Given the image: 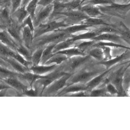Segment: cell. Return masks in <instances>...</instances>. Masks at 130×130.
<instances>
[{"label":"cell","instance_id":"1","mask_svg":"<svg viewBox=\"0 0 130 130\" xmlns=\"http://www.w3.org/2000/svg\"><path fill=\"white\" fill-rule=\"evenodd\" d=\"M106 70L103 65L93 59L72 74L67 81V85L75 83L86 84Z\"/></svg>","mask_w":130,"mask_h":130},{"label":"cell","instance_id":"2","mask_svg":"<svg viewBox=\"0 0 130 130\" xmlns=\"http://www.w3.org/2000/svg\"><path fill=\"white\" fill-rule=\"evenodd\" d=\"M72 37L62 29L56 30L43 35L32 40L30 50L32 53L41 47H45L50 44H57Z\"/></svg>","mask_w":130,"mask_h":130},{"label":"cell","instance_id":"3","mask_svg":"<svg viewBox=\"0 0 130 130\" xmlns=\"http://www.w3.org/2000/svg\"><path fill=\"white\" fill-rule=\"evenodd\" d=\"M129 67V61L118 64L107 76L108 81L115 86L120 96L125 95V91L123 86V80L124 74Z\"/></svg>","mask_w":130,"mask_h":130},{"label":"cell","instance_id":"4","mask_svg":"<svg viewBox=\"0 0 130 130\" xmlns=\"http://www.w3.org/2000/svg\"><path fill=\"white\" fill-rule=\"evenodd\" d=\"M93 59L89 55H78L68 58L62 63L63 71L65 73L73 74Z\"/></svg>","mask_w":130,"mask_h":130},{"label":"cell","instance_id":"5","mask_svg":"<svg viewBox=\"0 0 130 130\" xmlns=\"http://www.w3.org/2000/svg\"><path fill=\"white\" fill-rule=\"evenodd\" d=\"M66 74L69 73L63 72L62 69V64L61 63L59 65V66L56 69L47 74L43 75V78L37 80L33 86L39 88L41 90L40 96H41L43 91L48 85Z\"/></svg>","mask_w":130,"mask_h":130},{"label":"cell","instance_id":"6","mask_svg":"<svg viewBox=\"0 0 130 130\" xmlns=\"http://www.w3.org/2000/svg\"><path fill=\"white\" fill-rule=\"evenodd\" d=\"M69 26L63 19L61 20H52L48 21L47 23L41 24L35 27L34 33V39L44 34L49 33L50 32L64 28Z\"/></svg>","mask_w":130,"mask_h":130},{"label":"cell","instance_id":"7","mask_svg":"<svg viewBox=\"0 0 130 130\" xmlns=\"http://www.w3.org/2000/svg\"><path fill=\"white\" fill-rule=\"evenodd\" d=\"M58 15L64 16V18L63 19L70 26L75 24H81L86 19L89 17L80 9H75L58 13L55 15L51 16L50 17L51 19H52L54 16Z\"/></svg>","mask_w":130,"mask_h":130},{"label":"cell","instance_id":"8","mask_svg":"<svg viewBox=\"0 0 130 130\" xmlns=\"http://www.w3.org/2000/svg\"><path fill=\"white\" fill-rule=\"evenodd\" d=\"M71 74H65L53 82L44 90L41 96H56L57 94L65 86L67 85V81Z\"/></svg>","mask_w":130,"mask_h":130},{"label":"cell","instance_id":"9","mask_svg":"<svg viewBox=\"0 0 130 130\" xmlns=\"http://www.w3.org/2000/svg\"><path fill=\"white\" fill-rule=\"evenodd\" d=\"M22 28L21 24L11 16L6 30L18 44H23Z\"/></svg>","mask_w":130,"mask_h":130},{"label":"cell","instance_id":"10","mask_svg":"<svg viewBox=\"0 0 130 130\" xmlns=\"http://www.w3.org/2000/svg\"><path fill=\"white\" fill-rule=\"evenodd\" d=\"M54 4H51L47 6L43 7L40 11L35 16V18L33 20L35 28L40 25L45 23V21L50 17L53 10Z\"/></svg>","mask_w":130,"mask_h":130},{"label":"cell","instance_id":"11","mask_svg":"<svg viewBox=\"0 0 130 130\" xmlns=\"http://www.w3.org/2000/svg\"><path fill=\"white\" fill-rule=\"evenodd\" d=\"M118 64L112 67L111 68L106 69L104 72H102L96 77L92 79L90 81L88 82L86 84V88H87V91L90 92L94 89H95L103 83L105 78L108 76L109 73L115 68L116 67Z\"/></svg>","mask_w":130,"mask_h":130},{"label":"cell","instance_id":"12","mask_svg":"<svg viewBox=\"0 0 130 130\" xmlns=\"http://www.w3.org/2000/svg\"><path fill=\"white\" fill-rule=\"evenodd\" d=\"M3 81L16 91L21 95H22L23 92L26 89L29 88L28 86L17 77L6 78L3 80Z\"/></svg>","mask_w":130,"mask_h":130},{"label":"cell","instance_id":"13","mask_svg":"<svg viewBox=\"0 0 130 130\" xmlns=\"http://www.w3.org/2000/svg\"><path fill=\"white\" fill-rule=\"evenodd\" d=\"M87 91L86 84L75 83L66 85L56 95V96H65L66 95L80 91Z\"/></svg>","mask_w":130,"mask_h":130},{"label":"cell","instance_id":"14","mask_svg":"<svg viewBox=\"0 0 130 130\" xmlns=\"http://www.w3.org/2000/svg\"><path fill=\"white\" fill-rule=\"evenodd\" d=\"M43 75H41L37 74L31 71L27 72L24 73H19L17 76V77L24 82L29 88L33 87L36 81L39 79L43 78Z\"/></svg>","mask_w":130,"mask_h":130},{"label":"cell","instance_id":"15","mask_svg":"<svg viewBox=\"0 0 130 130\" xmlns=\"http://www.w3.org/2000/svg\"><path fill=\"white\" fill-rule=\"evenodd\" d=\"M93 40L96 42H111L119 44H122V42L123 41L120 35L113 33L101 34L96 36Z\"/></svg>","mask_w":130,"mask_h":130},{"label":"cell","instance_id":"16","mask_svg":"<svg viewBox=\"0 0 130 130\" xmlns=\"http://www.w3.org/2000/svg\"><path fill=\"white\" fill-rule=\"evenodd\" d=\"M59 65L53 64L50 65H45V64H39L35 66H31L30 67V70L33 73L43 75L47 74L52 71L56 69Z\"/></svg>","mask_w":130,"mask_h":130},{"label":"cell","instance_id":"17","mask_svg":"<svg viewBox=\"0 0 130 130\" xmlns=\"http://www.w3.org/2000/svg\"><path fill=\"white\" fill-rule=\"evenodd\" d=\"M0 41L14 51H16V47L19 45L6 29L0 31Z\"/></svg>","mask_w":130,"mask_h":130},{"label":"cell","instance_id":"18","mask_svg":"<svg viewBox=\"0 0 130 130\" xmlns=\"http://www.w3.org/2000/svg\"><path fill=\"white\" fill-rule=\"evenodd\" d=\"M79 8L89 17L100 18V17L104 15L99 7L96 6L86 4L81 6Z\"/></svg>","mask_w":130,"mask_h":130},{"label":"cell","instance_id":"19","mask_svg":"<svg viewBox=\"0 0 130 130\" xmlns=\"http://www.w3.org/2000/svg\"><path fill=\"white\" fill-rule=\"evenodd\" d=\"M3 59L9 64L10 67H11L13 71L17 73H24L27 72L31 71L29 68L26 67L13 57H5L3 58Z\"/></svg>","mask_w":130,"mask_h":130},{"label":"cell","instance_id":"20","mask_svg":"<svg viewBox=\"0 0 130 130\" xmlns=\"http://www.w3.org/2000/svg\"><path fill=\"white\" fill-rule=\"evenodd\" d=\"M94 29L95 28L91 27L90 25H88L83 23L72 25L64 28H62L64 31L67 32V34L70 35H74V34L78 33V32L86 31Z\"/></svg>","mask_w":130,"mask_h":130},{"label":"cell","instance_id":"21","mask_svg":"<svg viewBox=\"0 0 130 130\" xmlns=\"http://www.w3.org/2000/svg\"><path fill=\"white\" fill-rule=\"evenodd\" d=\"M95 29L84 31V33L77 35H72V39L74 42H78L83 40H93L96 36L99 35Z\"/></svg>","mask_w":130,"mask_h":130},{"label":"cell","instance_id":"22","mask_svg":"<svg viewBox=\"0 0 130 130\" xmlns=\"http://www.w3.org/2000/svg\"><path fill=\"white\" fill-rule=\"evenodd\" d=\"M128 55V53H127V52H125L122 53L121 55H119L115 58H112L109 60L102 61H98V62L105 67L106 69H108L112 67L116 66V64H118V63L122 61Z\"/></svg>","mask_w":130,"mask_h":130},{"label":"cell","instance_id":"23","mask_svg":"<svg viewBox=\"0 0 130 130\" xmlns=\"http://www.w3.org/2000/svg\"><path fill=\"white\" fill-rule=\"evenodd\" d=\"M33 39L34 36L29 27L27 26L23 27L22 28L23 44L30 49Z\"/></svg>","mask_w":130,"mask_h":130},{"label":"cell","instance_id":"24","mask_svg":"<svg viewBox=\"0 0 130 130\" xmlns=\"http://www.w3.org/2000/svg\"><path fill=\"white\" fill-rule=\"evenodd\" d=\"M77 42H74L72 39V37L62 42H60L56 44L53 50V53H56L59 51L66 50L76 45Z\"/></svg>","mask_w":130,"mask_h":130},{"label":"cell","instance_id":"25","mask_svg":"<svg viewBox=\"0 0 130 130\" xmlns=\"http://www.w3.org/2000/svg\"><path fill=\"white\" fill-rule=\"evenodd\" d=\"M86 54L90 56L97 61H102L104 59V55L103 50L99 46L92 47L86 52Z\"/></svg>","mask_w":130,"mask_h":130},{"label":"cell","instance_id":"26","mask_svg":"<svg viewBox=\"0 0 130 130\" xmlns=\"http://www.w3.org/2000/svg\"><path fill=\"white\" fill-rule=\"evenodd\" d=\"M28 16L29 14L26 9V7L23 6H21L16 11L11 14L12 17L16 19L20 24H22L24 20Z\"/></svg>","mask_w":130,"mask_h":130},{"label":"cell","instance_id":"27","mask_svg":"<svg viewBox=\"0 0 130 130\" xmlns=\"http://www.w3.org/2000/svg\"><path fill=\"white\" fill-rule=\"evenodd\" d=\"M83 24L90 25L93 28H96V26H109L110 25L108 23H106L103 19L101 18L97 17H88L83 22Z\"/></svg>","mask_w":130,"mask_h":130},{"label":"cell","instance_id":"28","mask_svg":"<svg viewBox=\"0 0 130 130\" xmlns=\"http://www.w3.org/2000/svg\"><path fill=\"white\" fill-rule=\"evenodd\" d=\"M68 59V57L64 55L58 53H54L53 55L45 62L44 64L50 65L55 64L60 65Z\"/></svg>","mask_w":130,"mask_h":130},{"label":"cell","instance_id":"29","mask_svg":"<svg viewBox=\"0 0 130 130\" xmlns=\"http://www.w3.org/2000/svg\"><path fill=\"white\" fill-rule=\"evenodd\" d=\"M56 53L63 54V55H66L68 58L73 57L74 56H78V55L84 56V55H87L86 53L82 52L77 47L75 46L59 51Z\"/></svg>","mask_w":130,"mask_h":130},{"label":"cell","instance_id":"30","mask_svg":"<svg viewBox=\"0 0 130 130\" xmlns=\"http://www.w3.org/2000/svg\"><path fill=\"white\" fill-rule=\"evenodd\" d=\"M56 44H50L43 50L40 64H44L45 62L53 55V50Z\"/></svg>","mask_w":130,"mask_h":130},{"label":"cell","instance_id":"31","mask_svg":"<svg viewBox=\"0 0 130 130\" xmlns=\"http://www.w3.org/2000/svg\"><path fill=\"white\" fill-rule=\"evenodd\" d=\"M80 43H77L76 45L74 46L77 47L82 52L86 53L96 43V41L93 40H83Z\"/></svg>","mask_w":130,"mask_h":130},{"label":"cell","instance_id":"32","mask_svg":"<svg viewBox=\"0 0 130 130\" xmlns=\"http://www.w3.org/2000/svg\"><path fill=\"white\" fill-rule=\"evenodd\" d=\"M18 74L11 69L0 66V80L3 81L6 78L17 77Z\"/></svg>","mask_w":130,"mask_h":130},{"label":"cell","instance_id":"33","mask_svg":"<svg viewBox=\"0 0 130 130\" xmlns=\"http://www.w3.org/2000/svg\"><path fill=\"white\" fill-rule=\"evenodd\" d=\"M44 48V47H41L37 48L32 52L31 57V62L32 66H35L40 64Z\"/></svg>","mask_w":130,"mask_h":130},{"label":"cell","instance_id":"34","mask_svg":"<svg viewBox=\"0 0 130 130\" xmlns=\"http://www.w3.org/2000/svg\"><path fill=\"white\" fill-rule=\"evenodd\" d=\"M11 18V13L7 7L2 8L0 12V24L5 26L6 28Z\"/></svg>","mask_w":130,"mask_h":130},{"label":"cell","instance_id":"35","mask_svg":"<svg viewBox=\"0 0 130 130\" xmlns=\"http://www.w3.org/2000/svg\"><path fill=\"white\" fill-rule=\"evenodd\" d=\"M16 51L12 50L0 41V57H13Z\"/></svg>","mask_w":130,"mask_h":130},{"label":"cell","instance_id":"36","mask_svg":"<svg viewBox=\"0 0 130 130\" xmlns=\"http://www.w3.org/2000/svg\"><path fill=\"white\" fill-rule=\"evenodd\" d=\"M16 52L19 53L26 60L31 61V57L32 56V52L31 50L27 48L23 44H19L16 49Z\"/></svg>","mask_w":130,"mask_h":130},{"label":"cell","instance_id":"37","mask_svg":"<svg viewBox=\"0 0 130 130\" xmlns=\"http://www.w3.org/2000/svg\"><path fill=\"white\" fill-rule=\"evenodd\" d=\"M95 30L99 35L104 33H113L119 35V31L113 26H101L95 28Z\"/></svg>","mask_w":130,"mask_h":130},{"label":"cell","instance_id":"38","mask_svg":"<svg viewBox=\"0 0 130 130\" xmlns=\"http://www.w3.org/2000/svg\"><path fill=\"white\" fill-rule=\"evenodd\" d=\"M38 1L39 0H31L26 6V9L29 15L31 16L33 20L35 18L36 9L38 5Z\"/></svg>","mask_w":130,"mask_h":130},{"label":"cell","instance_id":"39","mask_svg":"<svg viewBox=\"0 0 130 130\" xmlns=\"http://www.w3.org/2000/svg\"><path fill=\"white\" fill-rule=\"evenodd\" d=\"M106 86L104 87H98L93 89L89 92V96L92 97H103L107 95Z\"/></svg>","mask_w":130,"mask_h":130},{"label":"cell","instance_id":"40","mask_svg":"<svg viewBox=\"0 0 130 130\" xmlns=\"http://www.w3.org/2000/svg\"><path fill=\"white\" fill-rule=\"evenodd\" d=\"M41 90L39 88L36 87H31L26 89L23 93L22 95H26L27 96H40Z\"/></svg>","mask_w":130,"mask_h":130},{"label":"cell","instance_id":"41","mask_svg":"<svg viewBox=\"0 0 130 130\" xmlns=\"http://www.w3.org/2000/svg\"><path fill=\"white\" fill-rule=\"evenodd\" d=\"M13 58H15L18 62H19L20 63H21L23 65H24V66L28 68H30V67L32 66V63L31 61L26 60L24 57H23L21 55H20V54L18 53L17 52H16Z\"/></svg>","mask_w":130,"mask_h":130},{"label":"cell","instance_id":"42","mask_svg":"<svg viewBox=\"0 0 130 130\" xmlns=\"http://www.w3.org/2000/svg\"><path fill=\"white\" fill-rule=\"evenodd\" d=\"M113 3L111 0H89L84 3L94 6L99 5H110Z\"/></svg>","mask_w":130,"mask_h":130},{"label":"cell","instance_id":"43","mask_svg":"<svg viewBox=\"0 0 130 130\" xmlns=\"http://www.w3.org/2000/svg\"><path fill=\"white\" fill-rule=\"evenodd\" d=\"M28 26L29 27L30 29L32 34L34 36V31H35V26L34 25V22H33V20H32V18L30 15H29L23 21V23L21 24V26H22V28L24 26Z\"/></svg>","mask_w":130,"mask_h":130},{"label":"cell","instance_id":"44","mask_svg":"<svg viewBox=\"0 0 130 130\" xmlns=\"http://www.w3.org/2000/svg\"><path fill=\"white\" fill-rule=\"evenodd\" d=\"M102 48L104 55V61L109 60L111 58H112V56L111 55V47L108 46H99Z\"/></svg>","mask_w":130,"mask_h":130},{"label":"cell","instance_id":"45","mask_svg":"<svg viewBox=\"0 0 130 130\" xmlns=\"http://www.w3.org/2000/svg\"><path fill=\"white\" fill-rule=\"evenodd\" d=\"M106 89L108 94H109L111 95H119V92L117 89L115 87V86L112 85L111 83H108L106 85Z\"/></svg>","mask_w":130,"mask_h":130},{"label":"cell","instance_id":"46","mask_svg":"<svg viewBox=\"0 0 130 130\" xmlns=\"http://www.w3.org/2000/svg\"><path fill=\"white\" fill-rule=\"evenodd\" d=\"M23 0H12L11 14L21 6Z\"/></svg>","mask_w":130,"mask_h":130},{"label":"cell","instance_id":"47","mask_svg":"<svg viewBox=\"0 0 130 130\" xmlns=\"http://www.w3.org/2000/svg\"><path fill=\"white\" fill-rule=\"evenodd\" d=\"M71 96V97H86L89 96V92L88 91H80L76 93H71L66 95L65 96Z\"/></svg>","mask_w":130,"mask_h":130},{"label":"cell","instance_id":"48","mask_svg":"<svg viewBox=\"0 0 130 130\" xmlns=\"http://www.w3.org/2000/svg\"><path fill=\"white\" fill-rule=\"evenodd\" d=\"M55 0H39L38 5H41L43 7L47 6L50 4H53Z\"/></svg>","mask_w":130,"mask_h":130},{"label":"cell","instance_id":"49","mask_svg":"<svg viewBox=\"0 0 130 130\" xmlns=\"http://www.w3.org/2000/svg\"><path fill=\"white\" fill-rule=\"evenodd\" d=\"M0 66L4 67H6L7 68H9L10 69L12 70L11 67H10L9 64L7 62H6L3 58H2L1 57H0Z\"/></svg>","mask_w":130,"mask_h":130},{"label":"cell","instance_id":"50","mask_svg":"<svg viewBox=\"0 0 130 130\" xmlns=\"http://www.w3.org/2000/svg\"><path fill=\"white\" fill-rule=\"evenodd\" d=\"M8 88H12L10 86H9L8 84L5 83L4 82L0 83V91L4 89H8Z\"/></svg>","mask_w":130,"mask_h":130},{"label":"cell","instance_id":"51","mask_svg":"<svg viewBox=\"0 0 130 130\" xmlns=\"http://www.w3.org/2000/svg\"><path fill=\"white\" fill-rule=\"evenodd\" d=\"M31 1V0H23L22 3H21V6L26 7L27 5Z\"/></svg>","mask_w":130,"mask_h":130},{"label":"cell","instance_id":"52","mask_svg":"<svg viewBox=\"0 0 130 130\" xmlns=\"http://www.w3.org/2000/svg\"><path fill=\"white\" fill-rule=\"evenodd\" d=\"M71 0H55V1L56 2H61V3H67L70 1H71ZM54 1V2H55Z\"/></svg>","mask_w":130,"mask_h":130},{"label":"cell","instance_id":"53","mask_svg":"<svg viewBox=\"0 0 130 130\" xmlns=\"http://www.w3.org/2000/svg\"><path fill=\"white\" fill-rule=\"evenodd\" d=\"M6 29V27L5 26H3L1 24H0V31H2L3 30Z\"/></svg>","mask_w":130,"mask_h":130},{"label":"cell","instance_id":"54","mask_svg":"<svg viewBox=\"0 0 130 130\" xmlns=\"http://www.w3.org/2000/svg\"><path fill=\"white\" fill-rule=\"evenodd\" d=\"M88 1H89V0H81V4H83L84 3H85V2H86Z\"/></svg>","mask_w":130,"mask_h":130},{"label":"cell","instance_id":"55","mask_svg":"<svg viewBox=\"0 0 130 130\" xmlns=\"http://www.w3.org/2000/svg\"><path fill=\"white\" fill-rule=\"evenodd\" d=\"M3 81H2V80H0V83H1V82H3Z\"/></svg>","mask_w":130,"mask_h":130},{"label":"cell","instance_id":"56","mask_svg":"<svg viewBox=\"0 0 130 130\" xmlns=\"http://www.w3.org/2000/svg\"><path fill=\"white\" fill-rule=\"evenodd\" d=\"M1 9H1V8H0V12H1Z\"/></svg>","mask_w":130,"mask_h":130},{"label":"cell","instance_id":"57","mask_svg":"<svg viewBox=\"0 0 130 130\" xmlns=\"http://www.w3.org/2000/svg\"><path fill=\"white\" fill-rule=\"evenodd\" d=\"M0 1H1V0H0Z\"/></svg>","mask_w":130,"mask_h":130}]
</instances>
